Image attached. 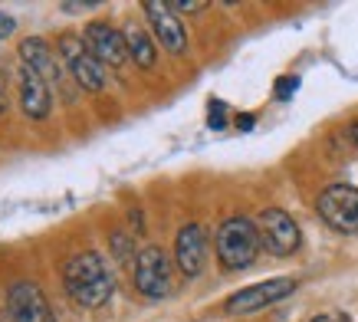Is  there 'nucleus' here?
Returning <instances> with one entry per match:
<instances>
[{"label": "nucleus", "mask_w": 358, "mask_h": 322, "mask_svg": "<svg viewBox=\"0 0 358 322\" xmlns=\"http://www.w3.org/2000/svg\"><path fill=\"white\" fill-rule=\"evenodd\" d=\"M63 283H66V293L69 300L83 306V309H99L106 306L115 290V276L112 270L106 267V260L86 250V253H76L73 260H66L63 267Z\"/></svg>", "instance_id": "1"}, {"label": "nucleus", "mask_w": 358, "mask_h": 322, "mask_svg": "<svg viewBox=\"0 0 358 322\" xmlns=\"http://www.w3.org/2000/svg\"><path fill=\"white\" fill-rule=\"evenodd\" d=\"M260 230L247 217H230L217 230V257L227 270H247L260 253Z\"/></svg>", "instance_id": "2"}, {"label": "nucleus", "mask_w": 358, "mask_h": 322, "mask_svg": "<svg viewBox=\"0 0 358 322\" xmlns=\"http://www.w3.org/2000/svg\"><path fill=\"white\" fill-rule=\"evenodd\" d=\"M319 217L338 234H358V188L332 184L319 194Z\"/></svg>", "instance_id": "3"}, {"label": "nucleus", "mask_w": 358, "mask_h": 322, "mask_svg": "<svg viewBox=\"0 0 358 322\" xmlns=\"http://www.w3.org/2000/svg\"><path fill=\"white\" fill-rule=\"evenodd\" d=\"M59 56H63V66L73 73V79H76L86 92H99V89L106 86V69H102V63H99L96 56L89 53V46L83 43V36L66 33L63 40H59Z\"/></svg>", "instance_id": "4"}, {"label": "nucleus", "mask_w": 358, "mask_h": 322, "mask_svg": "<svg viewBox=\"0 0 358 322\" xmlns=\"http://www.w3.org/2000/svg\"><path fill=\"white\" fill-rule=\"evenodd\" d=\"M257 230H260V244L273 257H289L299 250V224L280 207H266L257 217Z\"/></svg>", "instance_id": "5"}, {"label": "nucleus", "mask_w": 358, "mask_h": 322, "mask_svg": "<svg viewBox=\"0 0 358 322\" xmlns=\"http://www.w3.org/2000/svg\"><path fill=\"white\" fill-rule=\"evenodd\" d=\"M135 286L152 300H162V296L171 293V263H168V253L162 247L138 250V257H135Z\"/></svg>", "instance_id": "6"}, {"label": "nucleus", "mask_w": 358, "mask_h": 322, "mask_svg": "<svg viewBox=\"0 0 358 322\" xmlns=\"http://www.w3.org/2000/svg\"><path fill=\"white\" fill-rule=\"evenodd\" d=\"M289 293H296V279H266V283H257V286L234 293L224 309H227V316H247V312L266 309L273 302L286 300Z\"/></svg>", "instance_id": "7"}, {"label": "nucleus", "mask_w": 358, "mask_h": 322, "mask_svg": "<svg viewBox=\"0 0 358 322\" xmlns=\"http://www.w3.org/2000/svg\"><path fill=\"white\" fill-rule=\"evenodd\" d=\"M7 312H10V322H56L43 290L36 283H27V279L10 286V293H7Z\"/></svg>", "instance_id": "8"}, {"label": "nucleus", "mask_w": 358, "mask_h": 322, "mask_svg": "<svg viewBox=\"0 0 358 322\" xmlns=\"http://www.w3.org/2000/svg\"><path fill=\"white\" fill-rule=\"evenodd\" d=\"M83 43L89 46V53L96 56L99 63L109 66H125L129 63V43H125V33H119L112 23H89L83 33Z\"/></svg>", "instance_id": "9"}, {"label": "nucleus", "mask_w": 358, "mask_h": 322, "mask_svg": "<svg viewBox=\"0 0 358 322\" xmlns=\"http://www.w3.org/2000/svg\"><path fill=\"white\" fill-rule=\"evenodd\" d=\"M174 260L185 276H197L207 263V234L201 224H185L174 240Z\"/></svg>", "instance_id": "10"}, {"label": "nucleus", "mask_w": 358, "mask_h": 322, "mask_svg": "<svg viewBox=\"0 0 358 322\" xmlns=\"http://www.w3.org/2000/svg\"><path fill=\"white\" fill-rule=\"evenodd\" d=\"M145 13H148V23H152L155 36L162 40V46L168 53H185L187 50V33L181 27V20L171 13L168 4H158V0H145Z\"/></svg>", "instance_id": "11"}, {"label": "nucleus", "mask_w": 358, "mask_h": 322, "mask_svg": "<svg viewBox=\"0 0 358 322\" xmlns=\"http://www.w3.org/2000/svg\"><path fill=\"white\" fill-rule=\"evenodd\" d=\"M20 106L30 118H46L50 108H53V96H50V86L40 73H33L30 66H20Z\"/></svg>", "instance_id": "12"}, {"label": "nucleus", "mask_w": 358, "mask_h": 322, "mask_svg": "<svg viewBox=\"0 0 358 322\" xmlns=\"http://www.w3.org/2000/svg\"><path fill=\"white\" fill-rule=\"evenodd\" d=\"M20 56H23V63L30 66L33 73L43 76L46 86H50V83H59V66H56L53 53H50V46H46L40 36L23 40V43H20Z\"/></svg>", "instance_id": "13"}, {"label": "nucleus", "mask_w": 358, "mask_h": 322, "mask_svg": "<svg viewBox=\"0 0 358 322\" xmlns=\"http://www.w3.org/2000/svg\"><path fill=\"white\" fill-rule=\"evenodd\" d=\"M125 43H129V56L135 59V66H141V69L155 66V43L141 27H135V23L125 27Z\"/></svg>", "instance_id": "14"}, {"label": "nucleus", "mask_w": 358, "mask_h": 322, "mask_svg": "<svg viewBox=\"0 0 358 322\" xmlns=\"http://www.w3.org/2000/svg\"><path fill=\"white\" fill-rule=\"evenodd\" d=\"M296 89H299V76H280L276 79V99L280 102H289L296 96Z\"/></svg>", "instance_id": "15"}, {"label": "nucleus", "mask_w": 358, "mask_h": 322, "mask_svg": "<svg viewBox=\"0 0 358 322\" xmlns=\"http://www.w3.org/2000/svg\"><path fill=\"white\" fill-rule=\"evenodd\" d=\"M224 112H227L224 102H210V118H207V125H210V129H224V125H227Z\"/></svg>", "instance_id": "16"}, {"label": "nucleus", "mask_w": 358, "mask_h": 322, "mask_svg": "<svg viewBox=\"0 0 358 322\" xmlns=\"http://www.w3.org/2000/svg\"><path fill=\"white\" fill-rule=\"evenodd\" d=\"M168 7H171V10H204L207 4L204 0H171Z\"/></svg>", "instance_id": "17"}, {"label": "nucleus", "mask_w": 358, "mask_h": 322, "mask_svg": "<svg viewBox=\"0 0 358 322\" xmlns=\"http://www.w3.org/2000/svg\"><path fill=\"white\" fill-rule=\"evenodd\" d=\"M99 4L96 0H86V4H69V0H66V4H59V10H66V13H79V10H96Z\"/></svg>", "instance_id": "18"}, {"label": "nucleus", "mask_w": 358, "mask_h": 322, "mask_svg": "<svg viewBox=\"0 0 358 322\" xmlns=\"http://www.w3.org/2000/svg\"><path fill=\"white\" fill-rule=\"evenodd\" d=\"M13 30H17V20H13L10 13L0 10V40H3V36H10Z\"/></svg>", "instance_id": "19"}, {"label": "nucleus", "mask_w": 358, "mask_h": 322, "mask_svg": "<svg viewBox=\"0 0 358 322\" xmlns=\"http://www.w3.org/2000/svg\"><path fill=\"white\" fill-rule=\"evenodd\" d=\"M309 322H348V319H342V316H336V312H322V316H313Z\"/></svg>", "instance_id": "20"}, {"label": "nucleus", "mask_w": 358, "mask_h": 322, "mask_svg": "<svg viewBox=\"0 0 358 322\" xmlns=\"http://www.w3.org/2000/svg\"><path fill=\"white\" fill-rule=\"evenodd\" d=\"M253 118H257V115H250V112H243V115L237 118V125H240L243 132H250V129H253Z\"/></svg>", "instance_id": "21"}, {"label": "nucleus", "mask_w": 358, "mask_h": 322, "mask_svg": "<svg viewBox=\"0 0 358 322\" xmlns=\"http://www.w3.org/2000/svg\"><path fill=\"white\" fill-rule=\"evenodd\" d=\"M352 139H355V145H358V122L352 125Z\"/></svg>", "instance_id": "22"}, {"label": "nucleus", "mask_w": 358, "mask_h": 322, "mask_svg": "<svg viewBox=\"0 0 358 322\" xmlns=\"http://www.w3.org/2000/svg\"><path fill=\"white\" fill-rule=\"evenodd\" d=\"M3 108H7V106H3V99H0V115H3Z\"/></svg>", "instance_id": "23"}]
</instances>
